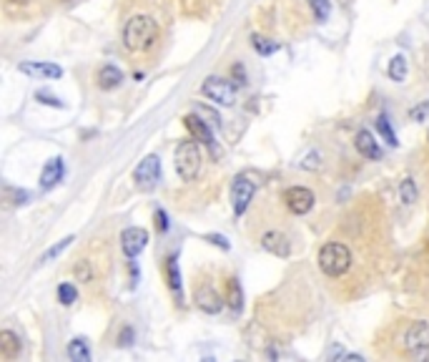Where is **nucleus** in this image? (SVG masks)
<instances>
[{"mask_svg":"<svg viewBox=\"0 0 429 362\" xmlns=\"http://www.w3.org/2000/svg\"><path fill=\"white\" fill-rule=\"evenodd\" d=\"M146 244H149V232L141 229V227H128L121 234V249H123L128 260H136L138 254L146 249Z\"/></svg>","mask_w":429,"mask_h":362,"instance_id":"8","label":"nucleus"},{"mask_svg":"<svg viewBox=\"0 0 429 362\" xmlns=\"http://www.w3.org/2000/svg\"><path fill=\"white\" fill-rule=\"evenodd\" d=\"M376 131H379V136L387 141L389 146L400 144V141H397V133H394V128H392V123H389L387 116H379V119H376Z\"/></svg>","mask_w":429,"mask_h":362,"instance_id":"22","label":"nucleus"},{"mask_svg":"<svg viewBox=\"0 0 429 362\" xmlns=\"http://www.w3.org/2000/svg\"><path fill=\"white\" fill-rule=\"evenodd\" d=\"M154 222H156V229H158V232H168V214L163 209L156 211Z\"/></svg>","mask_w":429,"mask_h":362,"instance_id":"29","label":"nucleus"},{"mask_svg":"<svg viewBox=\"0 0 429 362\" xmlns=\"http://www.w3.org/2000/svg\"><path fill=\"white\" fill-rule=\"evenodd\" d=\"M206 239H209L211 244H214V247H221V249H229V247H231L226 236H221V234H206Z\"/></svg>","mask_w":429,"mask_h":362,"instance_id":"33","label":"nucleus"},{"mask_svg":"<svg viewBox=\"0 0 429 362\" xmlns=\"http://www.w3.org/2000/svg\"><path fill=\"white\" fill-rule=\"evenodd\" d=\"M251 46H254V51H257L259 55H271L281 48L279 43L268 41V38H261V36H251Z\"/></svg>","mask_w":429,"mask_h":362,"instance_id":"23","label":"nucleus"},{"mask_svg":"<svg viewBox=\"0 0 429 362\" xmlns=\"http://www.w3.org/2000/svg\"><path fill=\"white\" fill-rule=\"evenodd\" d=\"M231 73H233V79H236V83H246V71L241 63H236V66L231 68Z\"/></svg>","mask_w":429,"mask_h":362,"instance_id":"34","label":"nucleus"},{"mask_svg":"<svg viewBox=\"0 0 429 362\" xmlns=\"http://www.w3.org/2000/svg\"><path fill=\"white\" fill-rule=\"evenodd\" d=\"M196 304H198V309H203V312H209V314L221 312V307H224L221 295L211 290V287H201V290H196Z\"/></svg>","mask_w":429,"mask_h":362,"instance_id":"15","label":"nucleus"},{"mask_svg":"<svg viewBox=\"0 0 429 362\" xmlns=\"http://www.w3.org/2000/svg\"><path fill=\"white\" fill-rule=\"evenodd\" d=\"M20 73L30 76V79H60L63 76V68L55 66V63H48V60H28V63H20Z\"/></svg>","mask_w":429,"mask_h":362,"instance_id":"11","label":"nucleus"},{"mask_svg":"<svg viewBox=\"0 0 429 362\" xmlns=\"http://www.w3.org/2000/svg\"><path fill=\"white\" fill-rule=\"evenodd\" d=\"M387 73H389V79L392 81H397V83H402V81L407 79V58L404 55H394L392 60H389V68H387Z\"/></svg>","mask_w":429,"mask_h":362,"instance_id":"21","label":"nucleus"},{"mask_svg":"<svg viewBox=\"0 0 429 362\" xmlns=\"http://www.w3.org/2000/svg\"><path fill=\"white\" fill-rule=\"evenodd\" d=\"M20 352V340L15 332L11 330H3L0 332V355L6 357V360H15Z\"/></svg>","mask_w":429,"mask_h":362,"instance_id":"16","label":"nucleus"},{"mask_svg":"<svg viewBox=\"0 0 429 362\" xmlns=\"http://www.w3.org/2000/svg\"><path fill=\"white\" fill-rule=\"evenodd\" d=\"M76 300H78V290H76V287H73L71 282L60 284V287H58V302H60V304H63V307H71Z\"/></svg>","mask_w":429,"mask_h":362,"instance_id":"27","label":"nucleus"},{"mask_svg":"<svg viewBox=\"0 0 429 362\" xmlns=\"http://www.w3.org/2000/svg\"><path fill=\"white\" fill-rule=\"evenodd\" d=\"M224 302H226L233 312H238V309L244 307V290H241V282L236 277H231L226 282V297H224Z\"/></svg>","mask_w":429,"mask_h":362,"instance_id":"19","label":"nucleus"},{"mask_svg":"<svg viewBox=\"0 0 429 362\" xmlns=\"http://www.w3.org/2000/svg\"><path fill=\"white\" fill-rule=\"evenodd\" d=\"M201 93L209 101H214L216 106H224V109H231L233 103H236V88L226 79H219V76H209V79L203 81Z\"/></svg>","mask_w":429,"mask_h":362,"instance_id":"5","label":"nucleus"},{"mask_svg":"<svg viewBox=\"0 0 429 362\" xmlns=\"http://www.w3.org/2000/svg\"><path fill=\"white\" fill-rule=\"evenodd\" d=\"M429 119V101L424 106H417V109H411V121H424Z\"/></svg>","mask_w":429,"mask_h":362,"instance_id":"32","label":"nucleus"},{"mask_svg":"<svg viewBox=\"0 0 429 362\" xmlns=\"http://www.w3.org/2000/svg\"><path fill=\"white\" fill-rule=\"evenodd\" d=\"M76 277L81 279V282H90V267H88V262H81V264L76 267Z\"/></svg>","mask_w":429,"mask_h":362,"instance_id":"31","label":"nucleus"},{"mask_svg":"<svg viewBox=\"0 0 429 362\" xmlns=\"http://www.w3.org/2000/svg\"><path fill=\"white\" fill-rule=\"evenodd\" d=\"M8 3H13V6H25L28 0H8Z\"/></svg>","mask_w":429,"mask_h":362,"instance_id":"36","label":"nucleus"},{"mask_svg":"<svg viewBox=\"0 0 429 362\" xmlns=\"http://www.w3.org/2000/svg\"><path fill=\"white\" fill-rule=\"evenodd\" d=\"M354 146H357V151L362 154L364 159H372V161H376V159H381V149L379 144L374 141V136H372L369 131H359L357 139H354Z\"/></svg>","mask_w":429,"mask_h":362,"instance_id":"14","label":"nucleus"},{"mask_svg":"<svg viewBox=\"0 0 429 362\" xmlns=\"http://www.w3.org/2000/svg\"><path fill=\"white\" fill-rule=\"evenodd\" d=\"M301 169H309V171H314V169H319V154L316 151H311L309 156L301 161Z\"/></svg>","mask_w":429,"mask_h":362,"instance_id":"30","label":"nucleus"},{"mask_svg":"<svg viewBox=\"0 0 429 362\" xmlns=\"http://www.w3.org/2000/svg\"><path fill=\"white\" fill-rule=\"evenodd\" d=\"M254 192H257V187L249 179H244V176H238L231 184V206L236 217H241L249 209V201L254 199Z\"/></svg>","mask_w":429,"mask_h":362,"instance_id":"9","label":"nucleus"},{"mask_svg":"<svg viewBox=\"0 0 429 362\" xmlns=\"http://www.w3.org/2000/svg\"><path fill=\"white\" fill-rule=\"evenodd\" d=\"M71 244H73V236H66V239H60L58 244H53L50 249H46V252H43V257H41V264H46V262H53L55 257H60V254L66 252Z\"/></svg>","mask_w":429,"mask_h":362,"instance_id":"24","label":"nucleus"},{"mask_svg":"<svg viewBox=\"0 0 429 362\" xmlns=\"http://www.w3.org/2000/svg\"><path fill=\"white\" fill-rule=\"evenodd\" d=\"M309 8L319 23H324L332 15V0H309Z\"/></svg>","mask_w":429,"mask_h":362,"instance_id":"25","label":"nucleus"},{"mask_svg":"<svg viewBox=\"0 0 429 362\" xmlns=\"http://www.w3.org/2000/svg\"><path fill=\"white\" fill-rule=\"evenodd\" d=\"M68 357H71L73 362H90V350H88V342L81 337L71 340L68 342Z\"/></svg>","mask_w":429,"mask_h":362,"instance_id":"20","label":"nucleus"},{"mask_svg":"<svg viewBox=\"0 0 429 362\" xmlns=\"http://www.w3.org/2000/svg\"><path fill=\"white\" fill-rule=\"evenodd\" d=\"M36 98H38V103H46V106H53V109H63V101H58V98L46 93V90H38Z\"/></svg>","mask_w":429,"mask_h":362,"instance_id":"28","label":"nucleus"},{"mask_svg":"<svg viewBox=\"0 0 429 362\" xmlns=\"http://www.w3.org/2000/svg\"><path fill=\"white\" fill-rule=\"evenodd\" d=\"M404 347L414 357H427L429 355V322L417 320L411 322L404 332Z\"/></svg>","mask_w":429,"mask_h":362,"instance_id":"6","label":"nucleus"},{"mask_svg":"<svg viewBox=\"0 0 429 362\" xmlns=\"http://www.w3.org/2000/svg\"><path fill=\"white\" fill-rule=\"evenodd\" d=\"M158 38V23L146 13H138L125 20L123 25V46L128 51H149Z\"/></svg>","mask_w":429,"mask_h":362,"instance_id":"1","label":"nucleus"},{"mask_svg":"<svg viewBox=\"0 0 429 362\" xmlns=\"http://www.w3.org/2000/svg\"><path fill=\"white\" fill-rule=\"evenodd\" d=\"M314 192L306 187H292V189H286L284 194V204L286 209L292 211V214H297V217H304V214H309L311 209H314Z\"/></svg>","mask_w":429,"mask_h":362,"instance_id":"7","label":"nucleus"},{"mask_svg":"<svg viewBox=\"0 0 429 362\" xmlns=\"http://www.w3.org/2000/svg\"><path fill=\"white\" fill-rule=\"evenodd\" d=\"M131 340H133V332H131V330H125V332H123V342H121V344H131Z\"/></svg>","mask_w":429,"mask_h":362,"instance_id":"35","label":"nucleus"},{"mask_svg":"<svg viewBox=\"0 0 429 362\" xmlns=\"http://www.w3.org/2000/svg\"><path fill=\"white\" fill-rule=\"evenodd\" d=\"M63 176H66V163H63V159L60 156L48 159L41 171V189L43 192H50V189L58 187L60 181H63Z\"/></svg>","mask_w":429,"mask_h":362,"instance_id":"10","label":"nucleus"},{"mask_svg":"<svg viewBox=\"0 0 429 362\" xmlns=\"http://www.w3.org/2000/svg\"><path fill=\"white\" fill-rule=\"evenodd\" d=\"M133 181H136V187L141 192H154L158 187V181H161V159L156 154L143 156L141 163L133 169Z\"/></svg>","mask_w":429,"mask_h":362,"instance_id":"4","label":"nucleus"},{"mask_svg":"<svg viewBox=\"0 0 429 362\" xmlns=\"http://www.w3.org/2000/svg\"><path fill=\"white\" fill-rule=\"evenodd\" d=\"M261 247L266 249V252L276 254V257H289V252H292L289 239H286V234H281V232H266V234L261 236Z\"/></svg>","mask_w":429,"mask_h":362,"instance_id":"13","label":"nucleus"},{"mask_svg":"<svg viewBox=\"0 0 429 362\" xmlns=\"http://www.w3.org/2000/svg\"><path fill=\"white\" fill-rule=\"evenodd\" d=\"M184 126L189 128V133L193 136L196 141H201L203 146H209L211 151H216V144H214V133H211V128L206 126V121L201 119L198 114H189L184 119Z\"/></svg>","mask_w":429,"mask_h":362,"instance_id":"12","label":"nucleus"},{"mask_svg":"<svg viewBox=\"0 0 429 362\" xmlns=\"http://www.w3.org/2000/svg\"><path fill=\"white\" fill-rule=\"evenodd\" d=\"M352 267V252L341 241H329L319 249V269L327 277H341Z\"/></svg>","mask_w":429,"mask_h":362,"instance_id":"2","label":"nucleus"},{"mask_svg":"<svg viewBox=\"0 0 429 362\" xmlns=\"http://www.w3.org/2000/svg\"><path fill=\"white\" fill-rule=\"evenodd\" d=\"M176 174L181 176V181H196V176L201 174V149H198V141L196 139H189V141H181L176 146Z\"/></svg>","mask_w":429,"mask_h":362,"instance_id":"3","label":"nucleus"},{"mask_svg":"<svg viewBox=\"0 0 429 362\" xmlns=\"http://www.w3.org/2000/svg\"><path fill=\"white\" fill-rule=\"evenodd\" d=\"M400 199L402 204L411 206L414 201H417V184H414V179H404L400 187Z\"/></svg>","mask_w":429,"mask_h":362,"instance_id":"26","label":"nucleus"},{"mask_svg":"<svg viewBox=\"0 0 429 362\" xmlns=\"http://www.w3.org/2000/svg\"><path fill=\"white\" fill-rule=\"evenodd\" d=\"M121 81H123V73H121V68L111 66V63L98 71V86L103 90H114L116 86H121Z\"/></svg>","mask_w":429,"mask_h":362,"instance_id":"18","label":"nucleus"},{"mask_svg":"<svg viewBox=\"0 0 429 362\" xmlns=\"http://www.w3.org/2000/svg\"><path fill=\"white\" fill-rule=\"evenodd\" d=\"M163 272H166V282H168V287H171V292L176 297H181V269H179V257H176V254H171L166 260Z\"/></svg>","mask_w":429,"mask_h":362,"instance_id":"17","label":"nucleus"}]
</instances>
